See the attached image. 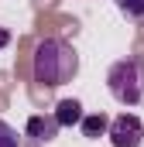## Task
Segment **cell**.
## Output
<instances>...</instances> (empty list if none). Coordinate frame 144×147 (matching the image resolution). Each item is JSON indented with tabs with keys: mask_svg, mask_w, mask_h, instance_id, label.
Here are the masks:
<instances>
[{
	"mask_svg": "<svg viewBox=\"0 0 144 147\" xmlns=\"http://www.w3.org/2000/svg\"><path fill=\"white\" fill-rule=\"evenodd\" d=\"M79 72V55L65 38H41L31 55V75L41 89H58Z\"/></svg>",
	"mask_w": 144,
	"mask_h": 147,
	"instance_id": "cell-1",
	"label": "cell"
},
{
	"mask_svg": "<svg viewBox=\"0 0 144 147\" xmlns=\"http://www.w3.org/2000/svg\"><path fill=\"white\" fill-rule=\"evenodd\" d=\"M107 89L120 106H141L144 103V58L130 55L113 62L107 72Z\"/></svg>",
	"mask_w": 144,
	"mask_h": 147,
	"instance_id": "cell-2",
	"label": "cell"
},
{
	"mask_svg": "<svg viewBox=\"0 0 144 147\" xmlns=\"http://www.w3.org/2000/svg\"><path fill=\"white\" fill-rule=\"evenodd\" d=\"M107 137H110L113 147H141V140H144V123L134 116V113H120L117 120H110Z\"/></svg>",
	"mask_w": 144,
	"mask_h": 147,
	"instance_id": "cell-3",
	"label": "cell"
},
{
	"mask_svg": "<svg viewBox=\"0 0 144 147\" xmlns=\"http://www.w3.org/2000/svg\"><path fill=\"white\" fill-rule=\"evenodd\" d=\"M62 127H58V120L55 116H31L28 120V134L41 140V144H48V140H55V134H58Z\"/></svg>",
	"mask_w": 144,
	"mask_h": 147,
	"instance_id": "cell-4",
	"label": "cell"
},
{
	"mask_svg": "<svg viewBox=\"0 0 144 147\" xmlns=\"http://www.w3.org/2000/svg\"><path fill=\"white\" fill-rule=\"evenodd\" d=\"M55 120H58V127H75V123H82V103L79 99H58V106L52 113Z\"/></svg>",
	"mask_w": 144,
	"mask_h": 147,
	"instance_id": "cell-5",
	"label": "cell"
},
{
	"mask_svg": "<svg viewBox=\"0 0 144 147\" xmlns=\"http://www.w3.org/2000/svg\"><path fill=\"white\" fill-rule=\"evenodd\" d=\"M82 137H89V140H96V137H103L110 130V120L103 116V113H93V116H82Z\"/></svg>",
	"mask_w": 144,
	"mask_h": 147,
	"instance_id": "cell-6",
	"label": "cell"
},
{
	"mask_svg": "<svg viewBox=\"0 0 144 147\" xmlns=\"http://www.w3.org/2000/svg\"><path fill=\"white\" fill-rule=\"evenodd\" d=\"M120 14L130 17V21H144V0H117Z\"/></svg>",
	"mask_w": 144,
	"mask_h": 147,
	"instance_id": "cell-7",
	"label": "cell"
},
{
	"mask_svg": "<svg viewBox=\"0 0 144 147\" xmlns=\"http://www.w3.org/2000/svg\"><path fill=\"white\" fill-rule=\"evenodd\" d=\"M0 147H21V137H17V130H14L7 120H0Z\"/></svg>",
	"mask_w": 144,
	"mask_h": 147,
	"instance_id": "cell-8",
	"label": "cell"
},
{
	"mask_svg": "<svg viewBox=\"0 0 144 147\" xmlns=\"http://www.w3.org/2000/svg\"><path fill=\"white\" fill-rule=\"evenodd\" d=\"M7 45H10V31H7V28H0V48H7Z\"/></svg>",
	"mask_w": 144,
	"mask_h": 147,
	"instance_id": "cell-9",
	"label": "cell"
}]
</instances>
